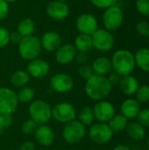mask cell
<instances>
[{"mask_svg": "<svg viewBox=\"0 0 149 150\" xmlns=\"http://www.w3.org/2000/svg\"><path fill=\"white\" fill-rule=\"evenodd\" d=\"M112 85L106 76L94 74L86 80L84 91L87 96L97 101L105 100L112 92Z\"/></svg>", "mask_w": 149, "mask_h": 150, "instance_id": "obj_1", "label": "cell"}, {"mask_svg": "<svg viewBox=\"0 0 149 150\" xmlns=\"http://www.w3.org/2000/svg\"><path fill=\"white\" fill-rule=\"evenodd\" d=\"M111 62L112 69L121 76L131 75L136 66L134 54L127 49L117 50L113 54Z\"/></svg>", "mask_w": 149, "mask_h": 150, "instance_id": "obj_2", "label": "cell"}, {"mask_svg": "<svg viewBox=\"0 0 149 150\" xmlns=\"http://www.w3.org/2000/svg\"><path fill=\"white\" fill-rule=\"evenodd\" d=\"M18 54L20 57L25 61H32L36 59L42 49L40 40L34 36L23 37L21 41L18 43Z\"/></svg>", "mask_w": 149, "mask_h": 150, "instance_id": "obj_3", "label": "cell"}, {"mask_svg": "<svg viewBox=\"0 0 149 150\" xmlns=\"http://www.w3.org/2000/svg\"><path fill=\"white\" fill-rule=\"evenodd\" d=\"M28 112L31 119L37 125H45L52 118V108L50 105L41 99L32 101Z\"/></svg>", "mask_w": 149, "mask_h": 150, "instance_id": "obj_4", "label": "cell"}, {"mask_svg": "<svg viewBox=\"0 0 149 150\" xmlns=\"http://www.w3.org/2000/svg\"><path fill=\"white\" fill-rule=\"evenodd\" d=\"M102 19L105 29L110 32L118 30L122 25L124 21L123 11L116 4L110 6L105 10Z\"/></svg>", "mask_w": 149, "mask_h": 150, "instance_id": "obj_5", "label": "cell"}, {"mask_svg": "<svg viewBox=\"0 0 149 150\" xmlns=\"http://www.w3.org/2000/svg\"><path fill=\"white\" fill-rule=\"evenodd\" d=\"M17 93L7 87H0V114L11 115L17 109Z\"/></svg>", "mask_w": 149, "mask_h": 150, "instance_id": "obj_6", "label": "cell"}, {"mask_svg": "<svg viewBox=\"0 0 149 150\" xmlns=\"http://www.w3.org/2000/svg\"><path fill=\"white\" fill-rule=\"evenodd\" d=\"M85 126L76 120L66 123L62 129V137L69 144L77 143L85 136Z\"/></svg>", "mask_w": 149, "mask_h": 150, "instance_id": "obj_7", "label": "cell"}, {"mask_svg": "<svg viewBox=\"0 0 149 150\" xmlns=\"http://www.w3.org/2000/svg\"><path fill=\"white\" fill-rule=\"evenodd\" d=\"M92 46L97 50L102 52L110 51L114 46V37L106 29H97L92 35Z\"/></svg>", "mask_w": 149, "mask_h": 150, "instance_id": "obj_8", "label": "cell"}, {"mask_svg": "<svg viewBox=\"0 0 149 150\" xmlns=\"http://www.w3.org/2000/svg\"><path fill=\"white\" fill-rule=\"evenodd\" d=\"M89 136L90 140L97 144H105L110 142L113 136V132L106 123H96L90 127Z\"/></svg>", "mask_w": 149, "mask_h": 150, "instance_id": "obj_9", "label": "cell"}, {"mask_svg": "<svg viewBox=\"0 0 149 150\" xmlns=\"http://www.w3.org/2000/svg\"><path fill=\"white\" fill-rule=\"evenodd\" d=\"M52 117L60 123H68L74 120L76 117L75 107L67 102L55 105L52 108Z\"/></svg>", "mask_w": 149, "mask_h": 150, "instance_id": "obj_10", "label": "cell"}, {"mask_svg": "<svg viewBox=\"0 0 149 150\" xmlns=\"http://www.w3.org/2000/svg\"><path fill=\"white\" fill-rule=\"evenodd\" d=\"M76 27L80 33L92 35L98 29V22L97 18L91 13H82L76 20Z\"/></svg>", "mask_w": 149, "mask_h": 150, "instance_id": "obj_11", "label": "cell"}, {"mask_svg": "<svg viewBox=\"0 0 149 150\" xmlns=\"http://www.w3.org/2000/svg\"><path fill=\"white\" fill-rule=\"evenodd\" d=\"M94 117L101 123H107L115 115V108L113 105L108 101H98L93 107Z\"/></svg>", "mask_w": 149, "mask_h": 150, "instance_id": "obj_12", "label": "cell"}, {"mask_svg": "<svg viewBox=\"0 0 149 150\" xmlns=\"http://www.w3.org/2000/svg\"><path fill=\"white\" fill-rule=\"evenodd\" d=\"M74 86V80L68 74L58 73L52 76L50 80V87L56 92L63 93L72 90Z\"/></svg>", "mask_w": 149, "mask_h": 150, "instance_id": "obj_13", "label": "cell"}, {"mask_svg": "<svg viewBox=\"0 0 149 150\" xmlns=\"http://www.w3.org/2000/svg\"><path fill=\"white\" fill-rule=\"evenodd\" d=\"M46 11L52 19L63 20L69 14V7L65 2L53 0L47 5Z\"/></svg>", "mask_w": 149, "mask_h": 150, "instance_id": "obj_14", "label": "cell"}, {"mask_svg": "<svg viewBox=\"0 0 149 150\" xmlns=\"http://www.w3.org/2000/svg\"><path fill=\"white\" fill-rule=\"evenodd\" d=\"M26 69L30 76L34 78H42L49 73L50 66L47 61L36 58L29 62Z\"/></svg>", "mask_w": 149, "mask_h": 150, "instance_id": "obj_15", "label": "cell"}, {"mask_svg": "<svg viewBox=\"0 0 149 150\" xmlns=\"http://www.w3.org/2000/svg\"><path fill=\"white\" fill-rule=\"evenodd\" d=\"M40 43L44 50L47 52H55L61 46V38L58 33L48 31L42 35Z\"/></svg>", "mask_w": 149, "mask_h": 150, "instance_id": "obj_16", "label": "cell"}, {"mask_svg": "<svg viewBox=\"0 0 149 150\" xmlns=\"http://www.w3.org/2000/svg\"><path fill=\"white\" fill-rule=\"evenodd\" d=\"M76 54L77 51L74 45L64 44L55 51V60L58 63L66 65L75 60Z\"/></svg>", "mask_w": 149, "mask_h": 150, "instance_id": "obj_17", "label": "cell"}, {"mask_svg": "<svg viewBox=\"0 0 149 150\" xmlns=\"http://www.w3.org/2000/svg\"><path fill=\"white\" fill-rule=\"evenodd\" d=\"M34 138L40 145L49 147L54 142V133L50 127L47 125H40L34 132Z\"/></svg>", "mask_w": 149, "mask_h": 150, "instance_id": "obj_18", "label": "cell"}, {"mask_svg": "<svg viewBox=\"0 0 149 150\" xmlns=\"http://www.w3.org/2000/svg\"><path fill=\"white\" fill-rule=\"evenodd\" d=\"M120 111L121 114L127 120L135 119L141 111V105L134 98H127L121 104Z\"/></svg>", "mask_w": 149, "mask_h": 150, "instance_id": "obj_19", "label": "cell"}, {"mask_svg": "<svg viewBox=\"0 0 149 150\" xmlns=\"http://www.w3.org/2000/svg\"><path fill=\"white\" fill-rule=\"evenodd\" d=\"M139 87H140L139 81L137 80L135 76L132 75L122 76L120 83H119V88L121 91L126 96L134 95L137 92Z\"/></svg>", "mask_w": 149, "mask_h": 150, "instance_id": "obj_20", "label": "cell"}, {"mask_svg": "<svg viewBox=\"0 0 149 150\" xmlns=\"http://www.w3.org/2000/svg\"><path fill=\"white\" fill-rule=\"evenodd\" d=\"M91 67H92L94 74L98 75V76H103L109 75L112 70L111 60L105 56H101V57L97 58L93 62Z\"/></svg>", "mask_w": 149, "mask_h": 150, "instance_id": "obj_21", "label": "cell"}, {"mask_svg": "<svg viewBox=\"0 0 149 150\" xmlns=\"http://www.w3.org/2000/svg\"><path fill=\"white\" fill-rule=\"evenodd\" d=\"M135 64L144 72L149 73V48L141 47L134 54Z\"/></svg>", "mask_w": 149, "mask_h": 150, "instance_id": "obj_22", "label": "cell"}, {"mask_svg": "<svg viewBox=\"0 0 149 150\" xmlns=\"http://www.w3.org/2000/svg\"><path fill=\"white\" fill-rule=\"evenodd\" d=\"M74 47H76L77 52H81V53H85L86 54L87 52H89L93 47L91 36L90 35H87V34L80 33L75 39Z\"/></svg>", "mask_w": 149, "mask_h": 150, "instance_id": "obj_23", "label": "cell"}, {"mask_svg": "<svg viewBox=\"0 0 149 150\" xmlns=\"http://www.w3.org/2000/svg\"><path fill=\"white\" fill-rule=\"evenodd\" d=\"M35 31V23L30 18H25L21 19L17 26V32L22 37H27L33 34Z\"/></svg>", "mask_w": 149, "mask_h": 150, "instance_id": "obj_24", "label": "cell"}, {"mask_svg": "<svg viewBox=\"0 0 149 150\" xmlns=\"http://www.w3.org/2000/svg\"><path fill=\"white\" fill-rule=\"evenodd\" d=\"M126 134H128V136L134 141L142 140L146 135L145 127H143L138 122L128 123L126 127Z\"/></svg>", "mask_w": 149, "mask_h": 150, "instance_id": "obj_25", "label": "cell"}, {"mask_svg": "<svg viewBox=\"0 0 149 150\" xmlns=\"http://www.w3.org/2000/svg\"><path fill=\"white\" fill-rule=\"evenodd\" d=\"M30 81V76L27 71L17 70L15 71L10 78V83L14 87H23L26 85Z\"/></svg>", "mask_w": 149, "mask_h": 150, "instance_id": "obj_26", "label": "cell"}, {"mask_svg": "<svg viewBox=\"0 0 149 150\" xmlns=\"http://www.w3.org/2000/svg\"><path fill=\"white\" fill-rule=\"evenodd\" d=\"M128 124V120L122 114H115L108 122V126L113 133H119L126 130Z\"/></svg>", "mask_w": 149, "mask_h": 150, "instance_id": "obj_27", "label": "cell"}, {"mask_svg": "<svg viewBox=\"0 0 149 150\" xmlns=\"http://www.w3.org/2000/svg\"><path fill=\"white\" fill-rule=\"evenodd\" d=\"M94 119L95 117H94L93 110L90 106L83 107L78 113V120L84 126H90L93 122Z\"/></svg>", "mask_w": 149, "mask_h": 150, "instance_id": "obj_28", "label": "cell"}, {"mask_svg": "<svg viewBox=\"0 0 149 150\" xmlns=\"http://www.w3.org/2000/svg\"><path fill=\"white\" fill-rule=\"evenodd\" d=\"M34 96H35L34 90L31 87H23L17 93V98H18V103L20 102L23 104L32 102L34 98Z\"/></svg>", "mask_w": 149, "mask_h": 150, "instance_id": "obj_29", "label": "cell"}, {"mask_svg": "<svg viewBox=\"0 0 149 150\" xmlns=\"http://www.w3.org/2000/svg\"><path fill=\"white\" fill-rule=\"evenodd\" d=\"M136 95V100L141 104L149 102V85L144 84L139 87Z\"/></svg>", "mask_w": 149, "mask_h": 150, "instance_id": "obj_30", "label": "cell"}, {"mask_svg": "<svg viewBox=\"0 0 149 150\" xmlns=\"http://www.w3.org/2000/svg\"><path fill=\"white\" fill-rule=\"evenodd\" d=\"M38 127V125L36 122H34L32 119H28L24 121V123L21 126V131L25 134H34Z\"/></svg>", "mask_w": 149, "mask_h": 150, "instance_id": "obj_31", "label": "cell"}, {"mask_svg": "<svg viewBox=\"0 0 149 150\" xmlns=\"http://www.w3.org/2000/svg\"><path fill=\"white\" fill-rule=\"evenodd\" d=\"M137 122L143 127H149V109H142L137 115Z\"/></svg>", "mask_w": 149, "mask_h": 150, "instance_id": "obj_32", "label": "cell"}, {"mask_svg": "<svg viewBox=\"0 0 149 150\" xmlns=\"http://www.w3.org/2000/svg\"><path fill=\"white\" fill-rule=\"evenodd\" d=\"M78 74L80 75V76L83 78V79H89L91 76L94 75V72H93V69H92V67L87 63H84V64H82L79 69H78Z\"/></svg>", "mask_w": 149, "mask_h": 150, "instance_id": "obj_33", "label": "cell"}, {"mask_svg": "<svg viewBox=\"0 0 149 150\" xmlns=\"http://www.w3.org/2000/svg\"><path fill=\"white\" fill-rule=\"evenodd\" d=\"M135 6L141 15L149 16V0H136Z\"/></svg>", "mask_w": 149, "mask_h": 150, "instance_id": "obj_34", "label": "cell"}, {"mask_svg": "<svg viewBox=\"0 0 149 150\" xmlns=\"http://www.w3.org/2000/svg\"><path fill=\"white\" fill-rule=\"evenodd\" d=\"M90 3L98 9H107L110 6L116 4L117 0H90Z\"/></svg>", "mask_w": 149, "mask_h": 150, "instance_id": "obj_35", "label": "cell"}, {"mask_svg": "<svg viewBox=\"0 0 149 150\" xmlns=\"http://www.w3.org/2000/svg\"><path fill=\"white\" fill-rule=\"evenodd\" d=\"M136 31L137 33L144 37H148L149 35V22L141 20L136 24Z\"/></svg>", "mask_w": 149, "mask_h": 150, "instance_id": "obj_36", "label": "cell"}, {"mask_svg": "<svg viewBox=\"0 0 149 150\" xmlns=\"http://www.w3.org/2000/svg\"><path fill=\"white\" fill-rule=\"evenodd\" d=\"M12 124V117L11 115H3L0 114V135L4 133V131L10 127Z\"/></svg>", "mask_w": 149, "mask_h": 150, "instance_id": "obj_37", "label": "cell"}, {"mask_svg": "<svg viewBox=\"0 0 149 150\" xmlns=\"http://www.w3.org/2000/svg\"><path fill=\"white\" fill-rule=\"evenodd\" d=\"M10 43V32L7 28L0 26V47H4Z\"/></svg>", "mask_w": 149, "mask_h": 150, "instance_id": "obj_38", "label": "cell"}, {"mask_svg": "<svg viewBox=\"0 0 149 150\" xmlns=\"http://www.w3.org/2000/svg\"><path fill=\"white\" fill-rule=\"evenodd\" d=\"M9 13V5L4 0H0V20L4 19Z\"/></svg>", "mask_w": 149, "mask_h": 150, "instance_id": "obj_39", "label": "cell"}, {"mask_svg": "<svg viewBox=\"0 0 149 150\" xmlns=\"http://www.w3.org/2000/svg\"><path fill=\"white\" fill-rule=\"evenodd\" d=\"M107 78H108L109 82L111 83V84L113 85V84H118V83L119 84L122 76H119V75L118 73H116L115 71H113V72H111V73L109 74V77H107Z\"/></svg>", "mask_w": 149, "mask_h": 150, "instance_id": "obj_40", "label": "cell"}, {"mask_svg": "<svg viewBox=\"0 0 149 150\" xmlns=\"http://www.w3.org/2000/svg\"><path fill=\"white\" fill-rule=\"evenodd\" d=\"M22 36L16 31V32H12L10 33V42L13 43V44H18L22 40Z\"/></svg>", "mask_w": 149, "mask_h": 150, "instance_id": "obj_41", "label": "cell"}, {"mask_svg": "<svg viewBox=\"0 0 149 150\" xmlns=\"http://www.w3.org/2000/svg\"><path fill=\"white\" fill-rule=\"evenodd\" d=\"M19 150H35V146H34L33 142H32L30 141H26V142H24L20 145Z\"/></svg>", "mask_w": 149, "mask_h": 150, "instance_id": "obj_42", "label": "cell"}, {"mask_svg": "<svg viewBox=\"0 0 149 150\" xmlns=\"http://www.w3.org/2000/svg\"><path fill=\"white\" fill-rule=\"evenodd\" d=\"M75 60H76L77 62L81 63V64H84L87 61V55L85 53H81V52H77Z\"/></svg>", "mask_w": 149, "mask_h": 150, "instance_id": "obj_43", "label": "cell"}, {"mask_svg": "<svg viewBox=\"0 0 149 150\" xmlns=\"http://www.w3.org/2000/svg\"><path fill=\"white\" fill-rule=\"evenodd\" d=\"M112 150H131L128 147L125 146V145H119L117 147H115Z\"/></svg>", "mask_w": 149, "mask_h": 150, "instance_id": "obj_44", "label": "cell"}, {"mask_svg": "<svg viewBox=\"0 0 149 150\" xmlns=\"http://www.w3.org/2000/svg\"><path fill=\"white\" fill-rule=\"evenodd\" d=\"M4 1H5L6 3L9 4V3H14V2H16L17 0H4Z\"/></svg>", "mask_w": 149, "mask_h": 150, "instance_id": "obj_45", "label": "cell"}, {"mask_svg": "<svg viewBox=\"0 0 149 150\" xmlns=\"http://www.w3.org/2000/svg\"><path fill=\"white\" fill-rule=\"evenodd\" d=\"M147 149L149 150V138L148 139V141H147Z\"/></svg>", "mask_w": 149, "mask_h": 150, "instance_id": "obj_46", "label": "cell"}, {"mask_svg": "<svg viewBox=\"0 0 149 150\" xmlns=\"http://www.w3.org/2000/svg\"><path fill=\"white\" fill-rule=\"evenodd\" d=\"M55 1H60V2H67V1H68V0H55Z\"/></svg>", "mask_w": 149, "mask_h": 150, "instance_id": "obj_47", "label": "cell"}, {"mask_svg": "<svg viewBox=\"0 0 149 150\" xmlns=\"http://www.w3.org/2000/svg\"><path fill=\"white\" fill-rule=\"evenodd\" d=\"M148 44H149V35L148 36Z\"/></svg>", "mask_w": 149, "mask_h": 150, "instance_id": "obj_48", "label": "cell"}, {"mask_svg": "<svg viewBox=\"0 0 149 150\" xmlns=\"http://www.w3.org/2000/svg\"><path fill=\"white\" fill-rule=\"evenodd\" d=\"M36 150H42V149H36Z\"/></svg>", "mask_w": 149, "mask_h": 150, "instance_id": "obj_49", "label": "cell"}]
</instances>
